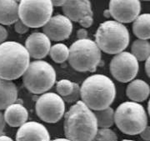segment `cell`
<instances>
[{"instance_id": "6da1fadb", "label": "cell", "mask_w": 150, "mask_h": 141, "mask_svg": "<svg viewBox=\"0 0 150 141\" xmlns=\"http://www.w3.org/2000/svg\"><path fill=\"white\" fill-rule=\"evenodd\" d=\"M64 135L71 141H92L98 130L94 112L82 100L77 101L65 114Z\"/></svg>"}, {"instance_id": "7a4b0ae2", "label": "cell", "mask_w": 150, "mask_h": 141, "mask_svg": "<svg viewBox=\"0 0 150 141\" xmlns=\"http://www.w3.org/2000/svg\"><path fill=\"white\" fill-rule=\"evenodd\" d=\"M82 101L92 110L110 107L116 97V87L112 80L103 74H93L83 82L80 87Z\"/></svg>"}, {"instance_id": "3957f363", "label": "cell", "mask_w": 150, "mask_h": 141, "mask_svg": "<svg viewBox=\"0 0 150 141\" xmlns=\"http://www.w3.org/2000/svg\"><path fill=\"white\" fill-rule=\"evenodd\" d=\"M30 64L25 46L15 41L0 44V79L14 80L20 78Z\"/></svg>"}, {"instance_id": "277c9868", "label": "cell", "mask_w": 150, "mask_h": 141, "mask_svg": "<svg viewBox=\"0 0 150 141\" xmlns=\"http://www.w3.org/2000/svg\"><path fill=\"white\" fill-rule=\"evenodd\" d=\"M95 43L103 52L118 54L129 46V30L123 23L115 20L103 22L97 29Z\"/></svg>"}, {"instance_id": "5b68a950", "label": "cell", "mask_w": 150, "mask_h": 141, "mask_svg": "<svg viewBox=\"0 0 150 141\" xmlns=\"http://www.w3.org/2000/svg\"><path fill=\"white\" fill-rule=\"evenodd\" d=\"M114 124L125 135H139L148 125V115L139 103L126 101L114 111Z\"/></svg>"}, {"instance_id": "8992f818", "label": "cell", "mask_w": 150, "mask_h": 141, "mask_svg": "<svg viewBox=\"0 0 150 141\" xmlns=\"http://www.w3.org/2000/svg\"><path fill=\"white\" fill-rule=\"evenodd\" d=\"M101 59V50L95 41L89 38L78 39L70 46L69 62L79 72H95Z\"/></svg>"}, {"instance_id": "52a82bcc", "label": "cell", "mask_w": 150, "mask_h": 141, "mask_svg": "<svg viewBox=\"0 0 150 141\" xmlns=\"http://www.w3.org/2000/svg\"><path fill=\"white\" fill-rule=\"evenodd\" d=\"M56 82V72L49 63L35 60L30 63L23 74V83L28 90L34 94L48 92Z\"/></svg>"}, {"instance_id": "ba28073f", "label": "cell", "mask_w": 150, "mask_h": 141, "mask_svg": "<svg viewBox=\"0 0 150 141\" xmlns=\"http://www.w3.org/2000/svg\"><path fill=\"white\" fill-rule=\"evenodd\" d=\"M54 5L51 0H22L18 4V17L28 28L43 27L51 18Z\"/></svg>"}, {"instance_id": "9c48e42d", "label": "cell", "mask_w": 150, "mask_h": 141, "mask_svg": "<svg viewBox=\"0 0 150 141\" xmlns=\"http://www.w3.org/2000/svg\"><path fill=\"white\" fill-rule=\"evenodd\" d=\"M35 110L41 120L48 124H55L64 115V100L58 94L44 93L36 101Z\"/></svg>"}, {"instance_id": "30bf717a", "label": "cell", "mask_w": 150, "mask_h": 141, "mask_svg": "<svg viewBox=\"0 0 150 141\" xmlns=\"http://www.w3.org/2000/svg\"><path fill=\"white\" fill-rule=\"evenodd\" d=\"M109 69L112 76L118 82L129 83L134 80L139 70V61L129 52H121L110 61Z\"/></svg>"}, {"instance_id": "8fae6325", "label": "cell", "mask_w": 150, "mask_h": 141, "mask_svg": "<svg viewBox=\"0 0 150 141\" xmlns=\"http://www.w3.org/2000/svg\"><path fill=\"white\" fill-rule=\"evenodd\" d=\"M108 10L115 21L129 23L139 15L141 3L140 0H110Z\"/></svg>"}, {"instance_id": "7c38bea8", "label": "cell", "mask_w": 150, "mask_h": 141, "mask_svg": "<svg viewBox=\"0 0 150 141\" xmlns=\"http://www.w3.org/2000/svg\"><path fill=\"white\" fill-rule=\"evenodd\" d=\"M43 33L50 40L63 41L69 38L73 32V23L65 15L58 14L48 20L43 27Z\"/></svg>"}, {"instance_id": "4fadbf2b", "label": "cell", "mask_w": 150, "mask_h": 141, "mask_svg": "<svg viewBox=\"0 0 150 141\" xmlns=\"http://www.w3.org/2000/svg\"><path fill=\"white\" fill-rule=\"evenodd\" d=\"M25 48L30 57L40 60L49 54L51 40L43 33L34 32L26 39Z\"/></svg>"}, {"instance_id": "5bb4252c", "label": "cell", "mask_w": 150, "mask_h": 141, "mask_svg": "<svg viewBox=\"0 0 150 141\" xmlns=\"http://www.w3.org/2000/svg\"><path fill=\"white\" fill-rule=\"evenodd\" d=\"M16 141H51L47 128L36 121L26 122L19 127Z\"/></svg>"}, {"instance_id": "9a60e30c", "label": "cell", "mask_w": 150, "mask_h": 141, "mask_svg": "<svg viewBox=\"0 0 150 141\" xmlns=\"http://www.w3.org/2000/svg\"><path fill=\"white\" fill-rule=\"evenodd\" d=\"M65 16L71 21L79 22L87 16H93L89 0H66L63 5Z\"/></svg>"}, {"instance_id": "2e32d148", "label": "cell", "mask_w": 150, "mask_h": 141, "mask_svg": "<svg viewBox=\"0 0 150 141\" xmlns=\"http://www.w3.org/2000/svg\"><path fill=\"white\" fill-rule=\"evenodd\" d=\"M6 124L11 127H20L27 122L28 112L21 103H12L7 108L4 114Z\"/></svg>"}, {"instance_id": "e0dca14e", "label": "cell", "mask_w": 150, "mask_h": 141, "mask_svg": "<svg viewBox=\"0 0 150 141\" xmlns=\"http://www.w3.org/2000/svg\"><path fill=\"white\" fill-rule=\"evenodd\" d=\"M126 94L131 101L140 103L145 101L150 94V86L142 79H134L129 82L126 89Z\"/></svg>"}, {"instance_id": "ac0fdd59", "label": "cell", "mask_w": 150, "mask_h": 141, "mask_svg": "<svg viewBox=\"0 0 150 141\" xmlns=\"http://www.w3.org/2000/svg\"><path fill=\"white\" fill-rule=\"evenodd\" d=\"M18 19V4L16 1L0 0V24L11 25Z\"/></svg>"}, {"instance_id": "d6986e66", "label": "cell", "mask_w": 150, "mask_h": 141, "mask_svg": "<svg viewBox=\"0 0 150 141\" xmlns=\"http://www.w3.org/2000/svg\"><path fill=\"white\" fill-rule=\"evenodd\" d=\"M18 98V89L11 80L0 79V110L5 109Z\"/></svg>"}, {"instance_id": "ffe728a7", "label": "cell", "mask_w": 150, "mask_h": 141, "mask_svg": "<svg viewBox=\"0 0 150 141\" xmlns=\"http://www.w3.org/2000/svg\"><path fill=\"white\" fill-rule=\"evenodd\" d=\"M133 32L139 39L150 38V13H143L137 17L133 23Z\"/></svg>"}, {"instance_id": "44dd1931", "label": "cell", "mask_w": 150, "mask_h": 141, "mask_svg": "<svg viewBox=\"0 0 150 141\" xmlns=\"http://www.w3.org/2000/svg\"><path fill=\"white\" fill-rule=\"evenodd\" d=\"M131 52L138 61H146L150 56V43L148 40L138 38L132 44Z\"/></svg>"}, {"instance_id": "7402d4cb", "label": "cell", "mask_w": 150, "mask_h": 141, "mask_svg": "<svg viewBox=\"0 0 150 141\" xmlns=\"http://www.w3.org/2000/svg\"><path fill=\"white\" fill-rule=\"evenodd\" d=\"M97 119L98 127L99 128H110L114 124V110L111 107L104 109L94 111Z\"/></svg>"}, {"instance_id": "603a6c76", "label": "cell", "mask_w": 150, "mask_h": 141, "mask_svg": "<svg viewBox=\"0 0 150 141\" xmlns=\"http://www.w3.org/2000/svg\"><path fill=\"white\" fill-rule=\"evenodd\" d=\"M49 54L51 59L57 64L64 63L69 60V49L64 43H56L51 46L49 50Z\"/></svg>"}, {"instance_id": "cb8c5ba5", "label": "cell", "mask_w": 150, "mask_h": 141, "mask_svg": "<svg viewBox=\"0 0 150 141\" xmlns=\"http://www.w3.org/2000/svg\"><path fill=\"white\" fill-rule=\"evenodd\" d=\"M92 141H118L117 135L109 128H100Z\"/></svg>"}, {"instance_id": "d4e9b609", "label": "cell", "mask_w": 150, "mask_h": 141, "mask_svg": "<svg viewBox=\"0 0 150 141\" xmlns=\"http://www.w3.org/2000/svg\"><path fill=\"white\" fill-rule=\"evenodd\" d=\"M74 83L70 81L69 79H61L57 83L56 89L59 96L64 98L68 95H69L74 90Z\"/></svg>"}, {"instance_id": "484cf974", "label": "cell", "mask_w": 150, "mask_h": 141, "mask_svg": "<svg viewBox=\"0 0 150 141\" xmlns=\"http://www.w3.org/2000/svg\"><path fill=\"white\" fill-rule=\"evenodd\" d=\"M80 97V86L74 83V90L69 95L63 98V99L67 103H74L78 101L79 98Z\"/></svg>"}, {"instance_id": "4316f807", "label": "cell", "mask_w": 150, "mask_h": 141, "mask_svg": "<svg viewBox=\"0 0 150 141\" xmlns=\"http://www.w3.org/2000/svg\"><path fill=\"white\" fill-rule=\"evenodd\" d=\"M14 29H15V31H16V33H19V34H23V33H26L28 31L29 28L24 23H23L20 19H18V20L14 23Z\"/></svg>"}, {"instance_id": "83f0119b", "label": "cell", "mask_w": 150, "mask_h": 141, "mask_svg": "<svg viewBox=\"0 0 150 141\" xmlns=\"http://www.w3.org/2000/svg\"><path fill=\"white\" fill-rule=\"evenodd\" d=\"M79 23L81 26L84 28H89L93 23V16H87L85 18H83V19H81Z\"/></svg>"}, {"instance_id": "f1b7e54d", "label": "cell", "mask_w": 150, "mask_h": 141, "mask_svg": "<svg viewBox=\"0 0 150 141\" xmlns=\"http://www.w3.org/2000/svg\"><path fill=\"white\" fill-rule=\"evenodd\" d=\"M140 137L145 141H150V126L147 125L139 134Z\"/></svg>"}, {"instance_id": "f546056e", "label": "cell", "mask_w": 150, "mask_h": 141, "mask_svg": "<svg viewBox=\"0 0 150 141\" xmlns=\"http://www.w3.org/2000/svg\"><path fill=\"white\" fill-rule=\"evenodd\" d=\"M7 38H8V31L3 25L0 24V44L5 42Z\"/></svg>"}, {"instance_id": "4dcf8cb0", "label": "cell", "mask_w": 150, "mask_h": 141, "mask_svg": "<svg viewBox=\"0 0 150 141\" xmlns=\"http://www.w3.org/2000/svg\"><path fill=\"white\" fill-rule=\"evenodd\" d=\"M88 37V31L85 28H80L77 31V38L79 39H84Z\"/></svg>"}, {"instance_id": "1f68e13d", "label": "cell", "mask_w": 150, "mask_h": 141, "mask_svg": "<svg viewBox=\"0 0 150 141\" xmlns=\"http://www.w3.org/2000/svg\"><path fill=\"white\" fill-rule=\"evenodd\" d=\"M5 119H4V114L0 111V135L4 132V128H5Z\"/></svg>"}, {"instance_id": "d6a6232c", "label": "cell", "mask_w": 150, "mask_h": 141, "mask_svg": "<svg viewBox=\"0 0 150 141\" xmlns=\"http://www.w3.org/2000/svg\"><path fill=\"white\" fill-rule=\"evenodd\" d=\"M145 71H146V74L147 75L149 76L150 78V56L146 60V62H145Z\"/></svg>"}, {"instance_id": "836d02e7", "label": "cell", "mask_w": 150, "mask_h": 141, "mask_svg": "<svg viewBox=\"0 0 150 141\" xmlns=\"http://www.w3.org/2000/svg\"><path fill=\"white\" fill-rule=\"evenodd\" d=\"M53 5L56 6V7H59V6H62L65 4L66 0H51Z\"/></svg>"}, {"instance_id": "e575fe53", "label": "cell", "mask_w": 150, "mask_h": 141, "mask_svg": "<svg viewBox=\"0 0 150 141\" xmlns=\"http://www.w3.org/2000/svg\"><path fill=\"white\" fill-rule=\"evenodd\" d=\"M0 141H13V139L7 135H0Z\"/></svg>"}, {"instance_id": "d590c367", "label": "cell", "mask_w": 150, "mask_h": 141, "mask_svg": "<svg viewBox=\"0 0 150 141\" xmlns=\"http://www.w3.org/2000/svg\"><path fill=\"white\" fill-rule=\"evenodd\" d=\"M52 141H71L69 140V139H65V138H59V139H55V140H53Z\"/></svg>"}, {"instance_id": "8d00e7d4", "label": "cell", "mask_w": 150, "mask_h": 141, "mask_svg": "<svg viewBox=\"0 0 150 141\" xmlns=\"http://www.w3.org/2000/svg\"><path fill=\"white\" fill-rule=\"evenodd\" d=\"M103 15H104L105 17H107V18L111 17V15H110V13H109V10H108V9H107V10H104V12H103Z\"/></svg>"}, {"instance_id": "74e56055", "label": "cell", "mask_w": 150, "mask_h": 141, "mask_svg": "<svg viewBox=\"0 0 150 141\" xmlns=\"http://www.w3.org/2000/svg\"><path fill=\"white\" fill-rule=\"evenodd\" d=\"M148 112H149V114L150 116V99L149 101V103H148Z\"/></svg>"}, {"instance_id": "f35d334b", "label": "cell", "mask_w": 150, "mask_h": 141, "mask_svg": "<svg viewBox=\"0 0 150 141\" xmlns=\"http://www.w3.org/2000/svg\"><path fill=\"white\" fill-rule=\"evenodd\" d=\"M121 141H135V140H123Z\"/></svg>"}, {"instance_id": "ab89813d", "label": "cell", "mask_w": 150, "mask_h": 141, "mask_svg": "<svg viewBox=\"0 0 150 141\" xmlns=\"http://www.w3.org/2000/svg\"><path fill=\"white\" fill-rule=\"evenodd\" d=\"M15 1H16V2H17V3H18V4H19V3L21 2L22 0H15Z\"/></svg>"}, {"instance_id": "60d3db41", "label": "cell", "mask_w": 150, "mask_h": 141, "mask_svg": "<svg viewBox=\"0 0 150 141\" xmlns=\"http://www.w3.org/2000/svg\"><path fill=\"white\" fill-rule=\"evenodd\" d=\"M143 1H150V0H143Z\"/></svg>"}]
</instances>
